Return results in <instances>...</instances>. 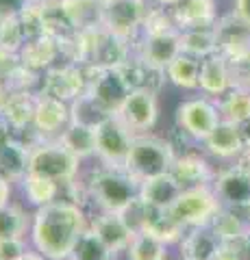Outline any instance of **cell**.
Here are the masks:
<instances>
[{"label": "cell", "instance_id": "6da1fadb", "mask_svg": "<svg viewBox=\"0 0 250 260\" xmlns=\"http://www.w3.org/2000/svg\"><path fill=\"white\" fill-rule=\"evenodd\" d=\"M87 230L90 219L83 206L72 200H54L35 208L31 219V243L48 260H68Z\"/></svg>", "mask_w": 250, "mask_h": 260}, {"label": "cell", "instance_id": "7a4b0ae2", "mask_svg": "<svg viewBox=\"0 0 250 260\" xmlns=\"http://www.w3.org/2000/svg\"><path fill=\"white\" fill-rule=\"evenodd\" d=\"M174 160H176V152L170 141L148 133H140L133 137L124 169L133 180L144 182L148 178L172 172Z\"/></svg>", "mask_w": 250, "mask_h": 260}, {"label": "cell", "instance_id": "3957f363", "mask_svg": "<svg viewBox=\"0 0 250 260\" xmlns=\"http://www.w3.org/2000/svg\"><path fill=\"white\" fill-rule=\"evenodd\" d=\"M137 191H140V182L133 180L126 169L104 165L94 169L85 184V195L94 202V206H98L100 213H120L137 195Z\"/></svg>", "mask_w": 250, "mask_h": 260}, {"label": "cell", "instance_id": "277c9868", "mask_svg": "<svg viewBox=\"0 0 250 260\" xmlns=\"http://www.w3.org/2000/svg\"><path fill=\"white\" fill-rule=\"evenodd\" d=\"M80 160L59 139H39L29 148V172L46 176L59 184L76 180Z\"/></svg>", "mask_w": 250, "mask_h": 260}, {"label": "cell", "instance_id": "5b68a950", "mask_svg": "<svg viewBox=\"0 0 250 260\" xmlns=\"http://www.w3.org/2000/svg\"><path fill=\"white\" fill-rule=\"evenodd\" d=\"M220 208H222V204H220V200L215 198L213 186L211 184H196V186L183 189L179 198L174 200V204L165 210L170 213V217L176 223H181L185 230H189V228L209 225Z\"/></svg>", "mask_w": 250, "mask_h": 260}, {"label": "cell", "instance_id": "8992f818", "mask_svg": "<svg viewBox=\"0 0 250 260\" xmlns=\"http://www.w3.org/2000/svg\"><path fill=\"white\" fill-rule=\"evenodd\" d=\"M96 130V158L104 167L124 169L135 133L118 115H111L94 128Z\"/></svg>", "mask_w": 250, "mask_h": 260}, {"label": "cell", "instance_id": "52a82bcc", "mask_svg": "<svg viewBox=\"0 0 250 260\" xmlns=\"http://www.w3.org/2000/svg\"><path fill=\"white\" fill-rule=\"evenodd\" d=\"M174 121L176 128L187 133L193 141L203 143L213 133V128L222 121L220 111H217V100L209 95L189 98V100H185L176 107Z\"/></svg>", "mask_w": 250, "mask_h": 260}, {"label": "cell", "instance_id": "ba28073f", "mask_svg": "<svg viewBox=\"0 0 250 260\" xmlns=\"http://www.w3.org/2000/svg\"><path fill=\"white\" fill-rule=\"evenodd\" d=\"M102 26L114 35L135 44L142 35V24L150 0H102Z\"/></svg>", "mask_w": 250, "mask_h": 260}, {"label": "cell", "instance_id": "9c48e42d", "mask_svg": "<svg viewBox=\"0 0 250 260\" xmlns=\"http://www.w3.org/2000/svg\"><path fill=\"white\" fill-rule=\"evenodd\" d=\"M116 115L133 130L135 135L148 133L155 128L159 119V98L148 89H133L126 95L124 104L120 107Z\"/></svg>", "mask_w": 250, "mask_h": 260}, {"label": "cell", "instance_id": "30bf717a", "mask_svg": "<svg viewBox=\"0 0 250 260\" xmlns=\"http://www.w3.org/2000/svg\"><path fill=\"white\" fill-rule=\"evenodd\" d=\"M87 93H90L109 115H116L120 107L124 104L126 95L131 93V87L126 85V80L120 74L118 68H100L98 65Z\"/></svg>", "mask_w": 250, "mask_h": 260}, {"label": "cell", "instance_id": "8fae6325", "mask_svg": "<svg viewBox=\"0 0 250 260\" xmlns=\"http://www.w3.org/2000/svg\"><path fill=\"white\" fill-rule=\"evenodd\" d=\"M211 186L222 206H250V172L241 160L237 165L217 172Z\"/></svg>", "mask_w": 250, "mask_h": 260}, {"label": "cell", "instance_id": "7c38bea8", "mask_svg": "<svg viewBox=\"0 0 250 260\" xmlns=\"http://www.w3.org/2000/svg\"><path fill=\"white\" fill-rule=\"evenodd\" d=\"M215 37H217V52L227 61H235L250 54V24H246L233 11L217 18Z\"/></svg>", "mask_w": 250, "mask_h": 260}, {"label": "cell", "instance_id": "4fadbf2b", "mask_svg": "<svg viewBox=\"0 0 250 260\" xmlns=\"http://www.w3.org/2000/svg\"><path fill=\"white\" fill-rule=\"evenodd\" d=\"M135 54L155 68H168L181 54V32L168 30L155 35H140L135 42Z\"/></svg>", "mask_w": 250, "mask_h": 260}, {"label": "cell", "instance_id": "5bb4252c", "mask_svg": "<svg viewBox=\"0 0 250 260\" xmlns=\"http://www.w3.org/2000/svg\"><path fill=\"white\" fill-rule=\"evenodd\" d=\"M70 124V104L50 95L37 93L33 128L39 139H57L63 128Z\"/></svg>", "mask_w": 250, "mask_h": 260}, {"label": "cell", "instance_id": "9a60e30c", "mask_svg": "<svg viewBox=\"0 0 250 260\" xmlns=\"http://www.w3.org/2000/svg\"><path fill=\"white\" fill-rule=\"evenodd\" d=\"M233 89L231 65L220 52H213L200 59V74H198V91L209 98H222Z\"/></svg>", "mask_w": 250, "mask_h": 260}, {"label": "cell", "instance_id": "2e32d148", "mask_svg": "<svg viewBox=\"0 0 250 260\" xmlns=\"http://www.w3.org/2000/svg\"><path fill=\"white\" fill-rule=\"evenodd\" d=\"M90 228L96 232L104 247H107L111 254L118 256L120 251H126L128 243L133 239V230L124 223V219L120 217V213H100L96 215L92 221H90Z\"/></svg>", "mask_w": 250, "mask_h": 260}, {"label": "cell", "instance_id": "e0dca14e", "mask_svg": "<svg viewBox=\"0 0 250 260\" xmlns=\"http://www.w3.org/2000/svg\"><path fill=\"white\" fill-rule=\"evenodd\" d=\"M120 74L124 76L126 85L133 89H148L152 93H161V89L168 83V74L163 68H155V65L146 63L144 59H140L137 54H133L126 63L120 65Z\"/></svg>", "mask_w": 250, "mask_h": 260}, {"label": "cell", "instance_id": "ac0fdd59", "mask_svg": "<svg viewBox=\"0 0 250 260\" xmlns=\"http://www.w3.org/2000/svg\"><path fill=\"white\" fill-rule=\"evenodd\" d=\"M209 228L220 239V243H237L248 239L250 206H237V208L222 206L217 210V215L211 219Z\"/></svg>", "mask_w": 250, "mask_h": 260}, {"label": "cell", "instance_id": "d6986e66", "mask_svg": "<svg viewBox=\"0 0 250 260\" xmlns=\"http://www.w3.org/2000/svg\"><path fill=\"white\" fill-rule=\"evenodd\" d=\"M18 59H20V65H24L26 70L35 72V74H44L48 68H52V65L57 63V59H61L59 42L48 35L29 39V42L20 48Z\"/></svg>", "mask_w": 250, "mask_h": 260}, {"label": "cell", "instance_id": "ffe728a7", "mask_svg": "<svg viewBox=\"0 0 250 260\" xmlns=\"http://www.w3.org/2000/svg\"><path fill=\"white\" fill-rule=\"evenodd\" d=\"M172 18L179 30L213 26L217 22V0H181L172 9Z\"/></svg>", "mask_w": 250, "mask_h": 260}, {"label": "cell", "instance_id": "44dd1931", "mask_svg": "<svg viewBox=\"0 0 250 260\" xmlns=\"http://www.w3.org/2000/svg\"><path fill=\"white\" fill-rule=\"evenodd\" d=\"M203 143H205V148L211 156L222 158V160L239 158V156H244V152H246L244 143H241L237 124L227 121V119H222Z\"/></svg>", "mask_w": 250, "mask_h": 260}, {"label": "cell", "instance_id": "7402d4cb", "mask_svg": "<svg viewBox=\"0 0 250 260\" xmlns=\"http://www.w3.org/2000/svg\"><path fill=\"white\" fill-rule=\"evenodd\" d=\"M181 191H183V184L172 176V172H168V174H161V176L148 178V180L140 182L137 195H140L148 206L165 210L174 204V200L181 195Z\"/></svg>", "mask_w": 250, "mask_h": 260}, {"label": "cell", "instance_id": "603a6c76", "mask_svg": "<svg viewBox=\"0 0 250 260\" xmlns=\"http://www.w3.org/2000/svg\"><path fill=\"white\" fill-rule=\"evenodd\" d=\"M172 176L183 184V189H187V186H196V184H211L215 172L205 156L193 152H185L176 156L172 165Z\"/></svg>", "mask_w": 250, "mask_h": 260}, {"label": "cell", "instance_id": "cb8c5ba5", "mask_svg": "<svg viewBox=\"0 0 250 260\" xmlns=\"http://www.w3.org/2000/svg\"><path fill=\"white\" fill-rule=\"evenodd\" d=\"M179 249L183 260H213L215 251L220 249V239L209 225L189 228L179 243Z\"/></svg>", "mask_w": 250, "mask_h": 260}, {"label": "cell", "instance_id": "d4e9b609", "mask_svg": "<svg viewBox=\"0 0 250 260\" xmlns=\"http://www.w3.org/2000/svg\"><path fill=\"white\" fill-rule=\"evenodd\" d=\"M35 102L37 91H9L5 104L0 107V115L15 128V133H20V130L33 126Z\"/></svg>", "mask_w": 250, "mask_h": 260}, {"label": "cell", "instance_id": "484cf974", "mask_svg": "<svg viewBox=\"0 0 250 260\" xmlns=\"http://www.w3.org/2000/svg\"><path fill=\"white\" fill-rule=\"evenodd\" d=\"M29 172V145L20 137L0 148V176L9 182H20Z\"/></svg>", "mask_w": 250, "mask_h": 260}, {"label": "cell", "instance_id": "4316f807", "mask_svg": "<svg viewBox=\"0 0 250 260\" xmlns=\"http://www.w3.org/2000/svg\"><path fill=\"white\" fill-rule=\"evenodd\" d=\"M39 9H42L44 35L57 39V42H63V39L72 37L78 30L74 22L70 20L68 11L63 9L61 0H44V3H39Z\"/></svg>", "mask_w": 250, "mask_h": 260}, {"label": "cell", "instance_id": "83f0119b", "mask_svg": "<svg viewBox=\"0 0 250 260\" xmlns=\"http://www.w3.org/2000/svg\"><path fill=\"white\" fill-rule=\"evenodd\" d=\"M57 139L66 145V148L74 154L78 160L96 156V130L90 128V126L70 121V124L63 128V133L57 137Z\"/></svg>", "mask_w": 250, "mask_h": 260}, {"label": "cell", "instance_id": "f1b7e54d", "mask_svg": "<svg viewBox=\"0 0 250 260\" xmlns=\"http://www.w3.org/2000/svg\"><path fill=\"white\" fill-rule=\"evenodd\" d=\"M20 186L24 191V198L31 206L35 208H42L50 202L59 200V193H61V184L50 180L46 176H39V174H31L26 172V176L20 180Z\"/></svg>", "mask_w": 250, "mask_h": 260}, {"label": "cell", "instance_id": "f546056e", "mask_svg": "<svg viewBox=\"0 0 250 260\" xmlns=\"http://www.w3.org/2000/svg\"><path fill=\"white\" fill-rule=\"evenodd\" d=\"M61 5L78 30L102 26V11H104L102 0H61Z\"/></svg>", "mask_w": 250, "mask_h": 260}, {"label": "cell", "instance_id": "4dcf8cb0", "mask_svg": "<svg viewBox=\"0 0 250 260\" xmlns=\"http://www.w3.org/2000/svg\"><path fill=\"white\" fill-rule=\"evenodd\" d=\"M181 32V52L205 59V56L217 52V37H215V24L213 26H200V28H187Z\"/></svg>", "mask_w": 250, "mask_h": 260}, {"label": "cell", "instance_id": "1f68e13d", "mask_svg": "<svg viewBox=\"0 0 250 260\" xmlns=\"http://www.w3.org/2000/svg\"><path fill=\"white\" fill-rule=\"evenodd\" d=\"M168 83L185 91H196L198 89V74H200V59L181 52L176 59L165 68Z\"/></svg>", "mask_w": 250, "mask_h": 260}, {"label": "cell", "instance_id": "d6a6232c", "mask_svg": "<svg viewBox=\"0 0 250 260\" xmlns=\"http://www.w3.org/2000/svg\"><path fill=\"white\" fill-rule=\"evenodd\" d=\"M142 232H150L152 237H157L159 241H163L165 245H174V243H181V239L185 237V232H187V230H185L181 223H176L168 210L150 206L148 221H146V228H144Z\"/></svg>", "mask_w": 250, "mask_h": 260}, {"label": "cell", "instance_id": "836d02e7", "mask_svg": "<svg viewBox=\"0 0 250 260\" xmlns=\"http://www.w3.org/2000/svg\"><path fill=\"white\" fill-rule=\"evenodd\" d=\"M217 111L220 117L239 124L250 117V91L241 87H233L231 91H227L222 98H217Z\"/></svg>", "mask_w": 250, "mask_h": 260}, {"label": "cell", "instance_id": "e575fe53", "mask_svg": "<svg viewBox=\"0 0 250 260\" xmlns=\"http://www.w3.org/2000/svg\"><path fill=\"white\" fill-rule=\"evenodd\" d=\"M168 245L150 232H135L126 247V260H165Z\"/></svg>", "mask_w": 250, "mask_h": 260}, {"label": "cell", "instance_id": "d590c367", "mask_svg": "<svg viewBox=\"0 0 250 260\" xmlns=\"http://www.w3.org/2000/svg\"><path fill=\"white\" fill-rule=\"evenodd\" d=\"M107 117H111V115L94 100L90 93H80L70 102V121H74V124L96 128Z\"/></svg>", "mask_w": 250, "mask_h": 260}, {"label": "cell", "instance_id": "8d00e7d4", "mask_svg": "<svg viewBox=\"0 0 250 260\" xmlns=\"http://www.w3.org/2000/svg\"><path fill=\"white\" fill-rule=\"evenodd\" d=\"M31 232V219L20 204L7 202L0 208V239L7 237H26Z\"/></svg>", "mask_w": 250, "mask_h": 260}, {"label": "cell", "instance_id": "74e56055", "mask_svg": "<svg viewBox=\"0 0 250 260\" xmlns=\"http://www.w3.org/2000/svg\"><path fill=\"white\" fill-rule=\"evenodd\" d=\"M68 260H114V254L104 247V243L96 237V232L90 228V230L78 239L76 247Z\"/></svg>", "mask_w": 250, "mask_h": 260}, {"label": "cell", "instance_id": "f35d334b", "mask_svg": "<svg viewBox=\"0 0 250 260\" xmlns=\"http://www.w3.org/2000/svg\"><path fill=\"white\" fill-rule=\"evenodd\" d=\"M168 30H179L172 18V9H165V7L150 3L146 18H144V24H142V35H155V32H168Z\"/></svg>", "mask_w": 250, "mask_h": 260}, {"label": "cell", "instance_id": "ab89813d", "mask_svg": "<svg viewBox=\"0 0 250 260\" xmlns=\"http://www.w3.org/2000/svg\"><path fill=\"white\" fill-rule=\"evenodd\" d=\"M148 215H150V206L140 198V195H135V198L120 210V217L124 219V223L131 228L133 232H142L144 228H146Z\"/></svg>", "mask_w": 250, "mask_h": 260}, {"label": "cell", "instance_id": "60d3db41", "mask_svg": "<svg viewBox=\"0 0 250 260\" xmlns=\"http://www.w3.org/2000/svg\"><path fill=\"white\" fill-rule=\"evenodd\" d=\"M24 44H26V35H24L22 24H20L18 18L0 22V46H3L5 50L20 52V48Z\"/></svg>", "mask_w": 250, "mask_h": 260}, {"label": "cell", "instance_id": "b9f144b4", "mask_svg": "<svg viewBox=\"0 0 250 260\" xmlns=\"http://www.w3.org/2000/svg\"><path fill=\"white\" fill-rule=\"evenodd\" d=\"M18 20L22 24V30L26 35V42L29 39H35V37H42L44 35V24H42V9H39V3H31L26 9H24Z\"/></svg>", "mask_w": 250, "mask_h": 260}, {"label": "cell", "instance_id": "7bdbcfd3", "mask_svg": "<svg viewBox=\"0 0 250 260\" xmlns=\"http://www.w3.org/2000/svg\"><path fill=\"white\" fill-rule=\"evenodd\" d=\"M231 74H233V87H241L250 91V54L241 56V59L229 61Z\"/></svg>", "mask_w": 250, "mask_h": 260}, {"label": "cell", "instance_id": "ee69618b", "mask_svg": "<svg viewBox=\"0 0 250 260\" xmlns=\"http://www.w3.org/2000/svg\"><path fill=\"white\" fill-rule=\"evenodd\" d=\"M26 241L24 237H7L0 239V260H20L26 251Z\"/></svg>", "mask_w": 250, "mask_h": 260}, {"label": "cell", "instance_id": "f6af8a7d", "mask_svg": "<svg viewBox=\"0 0 250 260\" xmlns=\"http://www.w3.org/2000/svg\"><path fill=\"white\" fill-rule=\"evenodd\" d=\"M250 243V239L237 241V243H220V249L215 251L213 260H244V249Z\"/></svg>", "mask_w": 250, "mask_h": 260}, {"label": "cell", "instance_id": "bcb514c9", "mask_svg": "<svg viewBox=\"0 0 250 260\" xmlns=\"http://www.w3.org/2000/svg\"><path fill=\"white\" fill-rule=\"evenodd\" d=\"M29 5L31 0H0V22L18 18Z\"/></svg>", "mask_w": 250, "mask_h": 260}, {"label": "cell", "instance_id": "7dc6e473", "mask_svg": "<svg viewBox=\"0 0 250 260\" xmlns=\"http://www.w3.org/2000/svg\"><path fill=\"white\" fill-rule=\"evenodd\" d=\"M18 52H11V50H5L3 46H0V80H7V76L11 74V72L18 68Z\"/></svg>", "mask_w": 250, "mask_h": 260}, {"label": "cell", "instance_id": "c3c4849f", "mask_svg": "<svg viewBox=\"0 0 250 260\" xmlns=\"http://www.w3.org/2000/svg\"><path fill=\"white\" fill-rule=\"evenodd\" d=\"M233 13L239 15L246 24H250V0H235L233 3Z\"/></svg>", "mask_w": 250, "mask_h": 260}, {"label": "cell", "instance_id": "681fc988", "mask_svg": "<svg viewBox=\"0 0 250 260\" xmlns=\"http://www.w3.org/2000/svg\"><path fill=\"white\" fill-rule=\"evenodd\" d=\"M237 128H239V137H241V143H244V150H246L244 154H250V117L239 121Z\"/></svg>", "mask_w": 250, "mask_h": 260}, {"label": "cell", "instance_id": "f907efd6", "mask_svg": "<svg viewBox=\"0 0 250 260\" xmlns=\"http://www.w3.org/2000/svg\"><path fill=\"white\" fill-rule=\"evenodd\" d=\"M11 198V182L0 176V208H3Z\"/></svg>", "mask_w": 250, "mask_h": 260}, {"label": "cell", "instance_id": "816d5d0a", "mask_svg": "<svg viewBox=\"0 0 250 260\" xmlns=\"http://www.w3.org/2000/svg\"><path fill=\"white\" fill-rule=\"evenodd\" d=\"M20 260H48L44 254H39V251L35 249V251H31V249H26L24 251V256L20 258Z\"/></svg>", "mask_w": 250, "mask_h": 260}, {"label": "cell", "instance_id": "f5cc1de1", "mask_svg": "<svg viewBox=\"0 0 250 260\" xmlns=\"http://www.w3.org/2000/svg\"><path fill=\"white\" fill-rule=\"evenodd\" d=\"M152 5H159V7H165V9H174L181 0H150Z\"/></svg>", "mask_w": 250, "mask_h": 260}, {"label": "cell", "instance_id": "db71d44e", "mask_svg": "<svg viewBox=\"0 0 250 260\" xmlns=\"http://www.w3.org/2000/svg\"><path fill=\"white\" fill-rule=\"evenodd\" d=\"M9 91H11V89L7 87V83H3V80H0V107L5 104V100H7V95H9Z\"/></svg>", "mask_w": 250, "mask_h": 260}, {"label": "cell", "instance_id": "11a10c76", "mask_svg": "<svg viewBox=\"0 0 250 260\" xmlns=\"http://www.w3.org/2000/svg\"><path fill=\"white\" fill-rule=\"evenodd\" d=\"M239 160L244 162V165L248 167V172H250V154H244V156H239Z\"/></svg>", "mask_w": 250, "mask_h": 260}, {"label": "cell", "instance_id": "9f6ffc18", "mask_svg": "<svg viewBox=\"0 0 250 260\" xmlns=\"http://www.w3.org/2000/svg\"><path fill=\"white\" fill-rule=\"evenodd\" d=\"M31 3H44V0H31Z\"/></svg>", "mask_w": 250, "mask_h": 260}, {"label": "cell", "instance_id": "6f0895ef", "mask_svg": "<svg viewBox=\"0 0 250 260\" xmlns=\"http://www.w3.org/2000/svg\"><path fill=\"white\" fill-rule=\"evenodd\" d=\"M248 239H250V228H248Z\"/></svg>", "mask_w": 250, "mask_h": 260}, {"label": "cell", "instance_id": "680465c9", "mask_svg": "<svg viewBox=\"0 0 250 260\" xmlns=\"http://www.w3.org/2000/svg\"><path fill=\"white\" fill-rule=\"evenodd\" d=\"M181 260H183V258H181Z\"/></svg>", "mask_w": 250, "mask_h": 260}]
</instances>
